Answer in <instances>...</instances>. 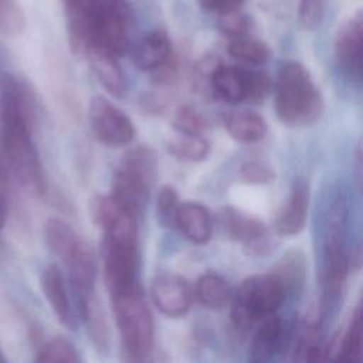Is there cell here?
Listing matches in <instances>:
<instances>
[{
    "mask_svg": "<svg viewBox=\"0 0 363 363\" xmlns=\"http://www.w3.org/2000/svg\"><path fill=\"white\" fill-rule=\"evenodd\" d=\"M33 95L28 86L11 74L0 79V180L11 182L43 194L45 177L31 139Z\"/></svg>",
    "mask_w": 363,
    "mask_h": 363,
    "instance_id": "6da1fadb",
    "label": "cell"
},
{
    "mask_svg": "<svg viewBox=\"0 0 363 363\" xmlns=\"http://www.w3.org/2000/svg\"><path fill=\"white\" fill-rule=\"evenodd\" d=\"M350 258L346 251V203L336 197L328 206L322 234L320 312L335 308L342 296Z\"/></svg>",
    "mask_w": 363,
    "mask_h": 363,
    "instance_id": "7a4b0ae2",
    "label": "cell"
},
{
    "mask_svg": "<svg viewBox=\"0 0 363 363\" xmlns=\"http://www.w3.org/2000/svg\"><path fill=\"white\" fill-rule=\"evenodd\" d=\"M275 111L279 121L289 126L311 125L320 116L322 95L302 64L292 61L281 67L275 84Z\"/></svg>",
    "mask_w": 363,
    "mask_h": 363,
    "instance_id": "3957f363",
    "label": "cell"
},
{
    "mask_svg": "<svg viewBox=\"0 0 363 363\" xmlns=\"http://www.w3.org/2000/svg\"><path fill=\"white\" fill-rule=\"evenodd\" d=\"M122 352L129 360H145L153 347V318L139 284L111 292Z\"/></svg>",
    "mask_w": 363,
    "mask_h": 363,
    "instance_id": "277c9868",
    "label": "cell"
},
{
    "mask_svg": "<svg viewBox=\"0 0 363 363\" xmlns=\"http://www.w3.org/2000/svg\"><path fill=\"white\" fill-rule=\"evenodd\" d=\"M156 167V156L149 146L128 150L113 173L111 196L138 217L155 183Z\"/></svg>",
    "mask_w": 363,
    "mask_h": 363,
    "instance_id": "5b68a950",
    "label": "cell"
},
{
    "mask_svg": "<svg viewBox=\"0 0 363 363\" xmlns=\"http://www.w3.org/2000/svg\"><path fill=\"white\" fill-rule=\"evenodd\" d=\"M133 23V9L128 0H98L89 16L86 51L98 48L116 57L123 54L130 43Z\"/></svg>",
    "mask_w": 363,
    "mask_h": 363,
    "instance_id": "8992f818",
    "label": "cell"
},
{
    "mask_svg": "<svg viewBox=\"0 0 363 363\" xmlns=\"http://www.w3.org/2000/svg\"><path fill=\"white\" fill-rule=\"evenodd\" d=\"M288 291L275 272L255 274L245 278L233 301V322L245 329L261 318H267L282 305Z\"/></svg>",
    "mask_w": 363,
    "mask_h": 363,
    "instance_id": "52a82bcc",
    "label": "cell"
},
{
    "mask_svg": "<svg viewBox=\"0 0 363 363\" xmlns=\"http://www.w3.org/2000/svg\"><path fill=\"white\" fill-rule=\"evenodd\" d=\"M88 118L94 136L105 146H126L135 136V128L130 118L102 96L92 98Z\"/></svg>",
    "mask_w": 363,
    "mask_h": 363,
    "instance_id": "ba28073f",
    "label": "cell"
},
{
    "mask_svg": "<svg viewBox=\"0 0 363 363\" xmlns=\"http://www.w3.org/2000/svg\"><path fill=\"white\" fill-rule=\"evenodd\" d=\"M105 282L109 294L138 284V248L135 240L105 237L102 244Z\"/></svg>",
    "mask_w": 363,
    "mask_h": 363,
    "instance_id": "9c48e42d",
    "label": "cell"
},
{
    "mask_svg": "<svg viewBox=\"0 0 363 363\" xmlns=\"http://www.w3.org/2000/svg\"><path fill=\"white\" fill-rule=\"evenodd\" d=\"M152 299L167 318H180L191 306L193 292L189 282L179 274L163 272L152 282Z\"/></svg>",
    "mask_w": 363,
    "mask_h": 363,
    "instance_id": "30bf717a",
    "label": "cell"
},
{
    "mask_svg": "<svg viewBox=\"0 0 363 363\" xmlns=\"http://www.w3.org/2000/svg\"><path fill=\"white\" fill-rule=\"evenodd\" d=\"M335 57L340 71L359 81L362 78V14L346 20L335 38Z\"/></svg>",
    "mask_w": 363,
    "mask_h": 363,
    "instance_id": "8fae6325",
    "label": "cell"
},
{
    "mask_svg": "<svg viewBox=\"0 0 363 363\" xmlns=\"http://www.w3.org/2000/svg\"><path fill=\"white\" fill-rule=\"evenodd\" d=\"M221 221L227 235L238 242H242L252 252L261 254L268 250L267 230L262 221L248 214H244L233 207H225L221 213Z\"/></svg>",
    "mask_w": 363,
    "mask_h": 363,
    "instance_id": "7c38bea8",
    "label": "cell"
},
{
    "mask_svg": "<svg viewBox=\"0 0 363 363\" xmlns=\"http://www.w3.org/2000/svg\"><path fill=\"white\" fill-rule=\"evenodd\" d=\"M210 85L214 95L228 104L248 101L251 71L234 65H214L210 71Z\"/></svg>",
    "mask_w": 363,
    "mask_h": 363,
    "instance_id": "4fadbf2b",
    "label": "cell"
},
{
    "mask_svg": "<svg viewBox=\"0 0 363 363\" xmlns=\"http://www.w3.org/2000/svg\"><path fill=\"white\" fill-rule=\"evenodd\" d=\"M40 285L58 322L65 328L72 329L75 326V316L69 302L65 279L60 267L55 264L47 265L41 272Z\"/></svg>",
    "mask_w": 363,
    "mask_h": 363,
    "instance_id": "5bb4252c",
    "label": "cell"
},
{
    "mask_svg": "<svg viewBox=\"0 0 363 363\" xmlns=\"http://www.w3.org/2000/svg\"><path fill=\"white\" fill-rule=\"evenodd\" d=\"M309 208V184L303 179L292 183L288 201L275 221V230L279 235H295L305 227Z\"/></svg>",
    "mask_w": 363,
    "mask_h": 363,
    "instance_id": "9a60e30c",
    "label": "cell"
},
{
    "mask_svg": "<svg viewBox=\"0 0 363 363\" xmlns=\"http://www.w3.org/2000/svg\"><path fill=\"white\" fill-rule=\"evenodd\" d=\"M44 237L51 252L61 259L64 265L74 261L89 247L79 234L61 218H50L45 223Z\"/></svg>",
    "mask_w": 363,
    "mask_h": 363,
    "instance_id": "2e32d148",
    "label": "cell"
},
{
    "mask_svg": "<svg viewBox=\"0 0 363 363\" xmlns=\"http://www.w3.org/2000/svg\"><path fill=\"white\" fill-rule=\"evenodd\" d=\"M180 233L193 244H206L213 233V218L208 208L196 201L180 203L174 223Z\"/></svg>",
    "mask_w": 363,
    "mask_h": 363,
    "instance_id": "e0dca14e",
    "label": "cell"
},
{
    "mask_svg": "<svg viewBox=\"0 0 363 363\" xmlns=\"http://www.w3.org/2000/svg\"><path fill=\"white\" fill-rule=\"evenodd\" d=\"M135 64L143 71H160L172 60V43L167 33L156 28L146 34L135 48Z\"/></svg>",
    "mask_w": 363,
    "mask_h": 363,
    "instance_id": "ac0fdd59",
    "label": "cell"
},
{
    "mask_svg": "<svg viewBox=\"0 0 363 363\" xmlns=\"http://www.w3.org/2000/svg\"><path fill=\"white\" fill-rule=\"evenodd\" d=\"M285 340V325L279 316L274 313L267 316L257 329L251 346V362H269L281 350Z\"/></svg>",
    "mask_w": 363,
    "mask_h": 363,
    "instance_id": "d6986e66",
    "label": "cell"
},
{
    "mask_svg": "<svg viewBox=\"0 0 363 363\" xmlns=\"http://www.w3.org/2000/svg\"><path fill=\"white\" fill-rule=\"evenodd\" d=\"M85 55L89 58L92 69L105 89L113 96H122L126 86L125 77L116 61V55L98 48L88 50Z\"/></svg>",
    "mask_w": 363,
    "mask_h": 363,
    "instance_id": "ffe728a7",
    "label": "cell"
},
{
    "mask_svg": "<svg viewBox=\"0 0 363 363\" xmlns=\"http://www.w3.org/2000/svg\"><path fill=\"white\" fill-rule=\"evenodd\" d=\"M224 126L234 140L242 143L258 142L267 133L265 119L254 111L230 112L224 119Z\"/></svg>",
    "mask_w": 363,
    "mask_h": 363,
    "instance_id": "44dd1931",
    "label": "cell"
},
{
    "mask_svg": "<svg viewBox=\"0 0 363 363\" xmlns=\"http://www.w3.org/2000/svg\"><path fill=\"white\" fill-rule=\"evenodd\" d=\"M360 350H362V313H360V306H357L347 330L337 339L332 340V343L329 345L328 350L323 352V354L326 359L335 354L337 360L357 362L360 359Z\"/></svg>",
    "mask_w": 363,
    "mask_h": 363,
    "instance_id": "7402d4cb",
    "label": "cell"
},
{
    "mask_svg": "<svg viewBox=\"0 0 363 363\" xmlns=\"http://www.w3.org/2000/svg\"><path fill=\"white\" fill-rule=\"evenodd\" d=\"M194 295L201 305L210 309H221L233 299L228 282L214 272L203 274L197 279Z\"/></svg>",
    "mask_w": 363,
    "mask_h": 363,
    "instance_id": "603a6c76",
    "label": "cell"
},
{
    "mask_svg": "<svg viewBox=\"0 0 363 363\" xmlns=\"http://www.w3.org/2000/svg\"><path fill=\"white\" fill-rule=\"evenodd\" d=\"M169 152L186 162H201L208 156L210 145L201 135L179 133L167 143Z\"/></svg>",
    "mask_w": 363,
    "mask_h": 363,
    "instance_id": "cb8c5ba5",
    "label": "cell"
},
{
    "mask_svg": "<svg viewBox=\"0 0 363 363\" xmlns=\"http://www.w3.org/2000/svg\"><path fill=\"white\" fill-rule=\"evenodd\" d=\"M35 360L48 363H77L79 362V356L69 340L55 336L38 342L35 349Z\"/></svg>",
    "mask_w": 363,
    "mask_h": 363,
    "instance_id": "d4e9b609",
    "label": "cell"
},
{
    "mask_svg": "<svg viewBox=\"0 0 363 363\" xmlns=\"http://www.w3.org/2000/svg\"><path fill=\"white\" fill-rule=\"evenodd\" d=\"M228 52L233 58L252 65L264 64L269 58V48L267 44L247 35L231 38Z\"/></svg>",
    "mask_w": 363,
    "mask_h": 363,
    "instance_id": "484cf974",
    "label": "cell"
},
{
    "mask_svg": "<svg viewBox=\"0 0 363 363\" xmlns=\"http://www.w3.org/2000/svg\"><path fill=\"white\" fill-rule=\"evenodd\" d=\"M303 259L299 254L286 255L278 265L277 271H274L281 281L284 282L286 291H294L296 286L302 285L303 281Z\"/></svg>",
    "mask_w": 363,
    "mask_h": 363,
    "instance_id": "4316f807",
    "label": "cell"
},
{
    "mask_svg": "<svg viewBox=\"0 0 363 363\" xmlns=\"http://www.w3.org/2000/svg\"><path fill=\"white\" fill-rule=\"evenodd\" d=\"M24 28V14L17 0H0V31L16 35Z\"/></svg>",
    "mask_w": 363,
    "mask_h": 363,
    "instance_id": "83f0119b",
    "label": "cell"
},
{
    "mask_svg": "<svg viewBox=\"0 0 363 363\" xmlns=\"http://www.w3.org/2000/svg\"><path fill=\"white\" fill-rule=\"evenodd\" d=\"M206 122L203 116L191 106H180L173 116V128L177 133L187 135H201Z\"/></svg>",
    "mask_w": 363,
    "mask_h": 363,
    "instance_id": "f1b7e54d",
    "label": "cell"
},
{
    "mask_svg": "<svg viewBox=\"0 0 363 363\" xmlns=\"http://www.w3.org/2000/svg\"><path fill=\"white\" fill-rule=\"evenodd\" d=\"M179 204L180 203L177 191L172 186H162L156 197L157 216L162 224L170 225L174 223V216Z\"/></svg>",
    "mask_w": 363,
    "mask_h": 363,
    "instance_id": "f546056e",
    "label": "cell"
},
{
    "mask_svg": "<svg viewBox=\"0 0 363 363\" xmlns=\"http://www.w3.org/2000/svg\"><path fill=\"white\" fill-rule=\"evenodd\" d=\"M250 26H251L250 18L245 14H242L240 10L218 16V28L230 38L247 35L250 31Z\"/></svg>",
    "mask_w": 363,
    "mask_h": 363,
    "instance_id": "4dcf8cb0",
    "label": "cell"
},
{
    "mask_svg": "<svg viewBox=\"0 0 363 363\" xmlns=\"http://www.w3.org/2000/svg\"><path fill=\"white\" fill-rule=\"evenodd\" d=\"M240 177L248 184H268L274 180V170L264 162L248 160L241 164Z\"/></svg>",
    "mask_w": 363,
    "mask_h": 363,
    "instance_id": "1f68e13d",
    "label": "cell"
},
{
    "mask_svg": "<svg viewBox=\"0 0 363 363\" xmlns=\"http://www.w3.org/2000/svg\"><path fill=\"white\" fill-rule=\"evenodd\" d=\"M325 9V0H301L299 20L305 28H313L319 24Z\"/></svg>",
    "mask_w": 363,
    "mask_h": 363,
    "instance_id": "d6a6232c",
    "label": "cell"
},
{
    "mask_svg": "<svg viewBox=\"0 0 363 363\" xmlns=\"http://www.w3.org/2000/svg\"><path fill=\"white\" fill-rule=\"evenodd\" d=\"M271 81L265 72L251 71V88H250V102H261L269 92Z\"/></svg>",
    "mask_w": 363,
    "mask_h": 363,
    "instance_id": "836d02e7",
    "label": "cell"
},
{
    "mask_svg": "<svg viewBox=\"0 0 363 363\" xmlns=\"http://www.w3.org/2000/svg\"><path fill=\"white\" fill-rule=\"evenodd\" d=\"M200 7L207 11L217 16L240 10L244 0H199Z\"/></svg>",
    "mask_w": 363,
    "mask_h": 363,
    "instance_id": "e575fe53",
    "label": "cell"
},
{
    "mask_svg": "<svg viewBox=\"0 0 363 363\" xmlns=\"http://www.w3.org/2000/svg\"><path fill=\"white\" fill-rule=\"evenodd\" d=\"M6 214H7V204H6V197H4V186L0 180V228L3 227L6 221Z\"/></svg>",
    "mask_w": 363,
    "mask_h": 363,
    "instance_id": "d590c367",
    "label": "cell"
},
{
    "mask_svg": "<svg viewBox=\"0 0 363 363\" xmlns=\"http://www.w3.org/2000/svg\"><path fill=\"white\" fill-rule=\"evenodd\" d=\"M4 360H6V359H4V356H3V354H1V352H0V363H3Z\"/></svg>",
    "mask_w": 363,
    "mask_h": 363,
    "instance_id": "8d00e7d4",
    "label": "cell"
}]
</instances>
